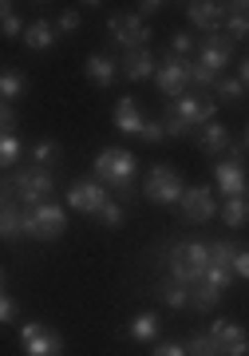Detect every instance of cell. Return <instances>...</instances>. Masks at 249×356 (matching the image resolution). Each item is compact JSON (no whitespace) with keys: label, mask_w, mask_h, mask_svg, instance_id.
I'll list each match as a JSON object with an SVG mask.
<instances>
[{"label":"cell","mask_w":249,"mask_h":356,"mask_svg":"<svg viewBox=\"0 0 249 356\" xmlns=\"http://www.w3.org/2000/svg\"><path fill=\"white\" fill-rule=\"evenodd\" d=\"M210 119H218V99H214L210 91H186V95H178V99L166 103V111H162L159 123L166 131V139H182V135L198 131Z\"/></svg>","instance_id":"1"},{"label":"cell","mask_w":249,"mask_h":356,"mask_svg":"<svg viewBox=\"0 0 249 356\" xmlns=\"http://www.w3.org/2000/svg\"><path fill=\"white\" fill-rule=\"evenodd\" d=\"M51 191H56V170H44V166H16L13 175L0 178V194H8V202L16 206H36L48 202Z\"/></svg>","instance_id":"2"},{"label":"cell","mask_w":249,"mask_h":356,"mask_svg":"<svg viewBox=\"0 0 249 356\" xmlns=\"http://www.w3.org/2000/svg\"><path fill=\"white\" fill-rule=\"evenodd\" d=\"M91 170H95V182H99L103 191H111L115 198H127L131 186H135L138 159L127 151V147H103V151L95 154Z\"/></svg>","instance_id":"3"},{"label":"cell","mask_w":249,"mask_h":356,"mask_svg":"<svg viewBox=\"0 0 249 356\" xmlns=\"http://www.w3.org/2000/svg\"><path fill=\"white\" fill-rule=\"evenodd\" d=\"M67 229V210L60 202H36V206H20V234L36 238V242H56Z\"/></svg>","instance_id":"4"},{"label":"cell","mask_w":249,"mask_h":356,"mask_svg":"<svg viewBox=\"0 0 249 356\" xmlns=\"http://www.w3.org/2000/svg\"><path fill=\"white\" fill-rule=\"evenodd\" d=\"M206 266H210L206 242H175L170 245V257H166L170 281H178V285H198Z\"/></svg>","instance_id":"5"},{"label":"cell","mask_w":249,"mask_h":356,"mask_svg":"<svg viewBox=\"0 0 249 356\" xmlns=\"http://www.w3.org/2000/svg\"><path fill=\"white\" fill-rule=\"evenodd\" d=\"M182 191H186V182H182V175H178V166L154 163V166L147 170V182H143L147 202H154V206H178Z\"/></svg>","instance_id":"6"},{"label":"cell","mask_w":249,"mask_h":356,"mask_svg":"<svg viewBox=\"0 0 249 356\" xmlns=\"http://www.w3.org/2000/svg\"><path fill=\"white\" fill-rule=\"evenodd\" d=\"M190 64H194V56L182 60V56H162L159 67H154V88L166 95V99H178V95H186L190 91Z\"/></svg>","instance_id":"7"},{"label":"cell","mask_w":249,"mask_h":356,"mask_svg":"<svg viewBox=\"0 0 249 356\" xmlns=\"http://www.w3.org/2000/svg\"><path fill=\"white\" fill-rule=\"evenodd\" d=\"M107 36H111L115 48H147L150 40H154V28L147 24V20H138L135 13H127V16H111L107 20Z\"/></svg>","instance_id":"8"},{"label":"cell","mask_w":249,"mask_h":356,"mask_svg":"<svg viewBox=\"0 0 249 356\" xmlns=\"http://www.w3.org/2000/svg\"><path fill=\"white\" fill-rule=\"evenodd\" d=\"M20 344H24V356H63V348H67L63 332H56L51 325H40V321L20 325Z\"/></svg>","instance_id":"9"},{"label":"cell","mask_w":249,"mask_h":356,"mask_svg":"<svg viewBox=\"0 0 249 356\" xmlns=\"http://www.w3.org/2000/svg\"><path fill=\"white\" fill-rule=\"evenodd\" d=\"M178 214H182V222L206 226L218 214V194H214V186H186L182 198H178Z\"/></svg>","instance_id":"10"},{"label":"cell","mask_w":249,"mask_h":356,"mask_svg":"<svg viewBox=\"0 0 249 356\" xmlns=\"http://www.w3.org/2000/svg\"><path fill=\"white\" fill-rule=\"evenodd\" d=\"M230 60H234V40L225 36V32H210V36L202 40L194 64H198L206 76H222L225 67H230Z\"/></svg>","instance_id":"11"},{"label":"cell","mask_w":249,"mask_h":356,"mask_svg":"<svg viewBox=\"0 0 249 356\" xmlns=\"http://www.w3.org/2000/svg\"><path fill=\"white\" fill-rule=\"evenodd\" d=\"M206 337L214 341L218 356H246V348H249V337L237 321H214L210 329H206Z\"/></svg>","instance_id":"12"},{"label":"cell","mask_w":249,"mask_h":356,"mask_svg":"<svg viewBox=\"0 0 249 356\" xmlns=\"http://www.w3.org/2000/svg\"><path fill=\"white\" fill-rule=\"evenodd\" d=\"M107 198H111V194L103 191L95 178H79V182H72V186H67V206H72V210H79V214H99Z\"/></svg>","instance_id":"13"},{"label":"cell","mask_w":249,"mask_h":356,"mask_svg":"<svg viewBox=\"0 0 249 356\" xmlns=\"http://www.w3.org/2000/svg\"><path fill=\"white\" fill-rule=\"evenodd\" d=\"M246 166L241 163H230V159H222V163L214 166V194H222V198H246Z\"/></svg>","instance_id":"14"},{"label":"cell","mask_w":249,"mask_h":356,"mask_svg":"<svg viewBox=\"0 0 249 356\" xmlns=\"http://www.w3.org/2000/svg\"><path fill=\"white\" fill-rule=\"evenodd\" d=\"M154 67H159V56L150 48H131L119 60V76L131 79V83H143V79H154Z\"/></svg>","instance_id":"15"},{"label":"cell","mask_w":249,"mask_h":356,"mask_svg":"<svg viewBox=\"0 0 249 356\" xmlns=\"http://www.w3.org/2000/svg\"><path fill=\"white\" fill-rule=\"evenodd\" d=\"M186 20L194 28H202L206 36H210V32H222L225 4H214V0H194V4H186Z\"/></svg>","instance_id":"16"},{"label":"cell","mask_w":249,"mask_h":356,"mask_svg":"<svg viewBox=\"0 0 249 356\" xmlns=\"http://www.w3.org/2000/svg\"><path fill=\"white\" fill-rule=\"evenodd\" d=\"M230 139H234V135H230L225 123H218V119H210V123L198 127V147H202V154H210V159L230 151Z\"/></svg>","instance_id":"17"},{"label":"cell","mask_w":249,"mask_h":356,"mask_svg":"<svg viewBox=\"0 0 249 356\" xmlns=\"http://www.w3.org/2000/svg\"><path fill=\"white\" fill-rule=\"evenodd\" d=\"M83 72H88V83L91 88H111L115 79H119V64H115L111 56H103V51H95V56H88V64H83Z\"/></svg>","instance_id":"18"},{"label":"cell","mask_w":249,"mask_h":356,"mask_svg":"<svg viewBox=\"0 0 249 356\" xmlns=\"http://www.w3.org/2000/svg\"><path fill=\"white\" fill-rule=\"evenodd\" d=\"M32 51H48L56 44V24H51L48 16H36L32 24H24V36H20Z\"/></svg>","instance_id":"19"},{"label":"cell","mask_w":249,"mask_h":356,"mask_svg":"<svg viewBox=\"0 0 249 356\" xmlns=\"http://www.w3.org/2000/svg\"><path fill=\"white\" fill-rule=\"evenodd\" d=\"M143 111H138V99H131V95H123V99L115 103V127L123 131V135H138L143 131Z\"/></svg>","instance_id":"20"},{"label":"cell","mask_w":249,"mask_h":356,"mask_svg":"<svg viewBox=\"0 0 249 356\" xmlns=\"http://www.w3.org/2000/svg\"><path fill=\"white\" fill-rule=\"evenodd\" d=\"M159 332H162V321L154 309H143V313H135L131 317V325H127V337L131 341H159Z\"/></svg>","instance_id":"21"},{"label":"cell","mask_w":249,"mask_h":356,"mask_svg":"<svg viewBox=\"0 0 249 356\" xmlns=\"http://www.w3.org/2000/svg\"><path fill=\"white\" fill-rule=\"evenodd\" d=\"M28 163H32V166H44V170H56V166L63 163V147H60L56 139H40V143H32Z\"/></svg>","instance_id":"22"},{"label":"cell","mask_w":249,"mask_h":356,"mask_svg":"<svg viewBox=\"0 0 249 356\" xmlns=\"http://www.w3.org/2000/svg\"><path fill=\"white\" fill-rule=\"evenodd\" d=\"M16 238H24L20 234V206L16 202H0V242H16Z\"/></svg>","instance_id":"23"},{"label":"cell","mask_w":249,"mask_h":356,"mask_svg":"<svg viewBox=\"0 0 249 356\" xmlns=\"http://www.w3.org/2000/svg\"><path fill=\"white\" fill-rule=\"evenodd\" d=\"M24 88H28V79H24V72H20V67H0V99H4V103L20 99V95H24Z\"/></svg>","instance_id":"24"},{"label":"cell","mask_w":249,"mask_h":356,"mask_svg":"<svg viewBox=\"0 0 249 356\" xmlns=\"http://www.w3.org/2000/svg\"><path fill=\"white\" fill-rule=\"evenodd\" d=\"M210 95L218 103H241V99H246V83L234 79V76H218V79H214V88H210Z\"/></svg>","instance_id":"25"},{"label":"cell","mask_w":249,"mask_h":356,"mask_svg":"<svg viewBox=\"0 0 249 356\" xmlns=\"http://www.w3.org/2000/svg\"><path fill=\"white\" fill-rule=\"evenodd\" d=\"M218 301H222V293L214 289V285H206V281L190 285V309H194V313H214Z\"/></svg>","instance_id":"26"},{"label":"cell","mask_w":249,"mask_h":356,"mask_svg":"<svg viewBox=\"0 0 249 356\" xmlns=\"http://www.w3.org/2000/svg\"><path fill=\"white\" fill-rule=\"evenodd\" d=\"M225 36L234 40H246V32H249V16H246V4H225Z\"/></svg>","instance_id":"27"},{"label":"cell","mask_w":249,"mask_h":356,"mask_svg":"<svg viewBox=\"0 0 249 356\" xmlns=\"http://www.w3.org/2000/svg\"><path fill=\"white\" fill-rule=\"evenodd\" d=\"M218 218H222L230 229H241L246 226V218H249V202L246 198H225V202L218 206Z\"/></svg>","instance_id":"28"},{"label":"cell","mask_w":249,"mask_h":356,"mask_svg":"<svg viewBox=\"0 0 249 356\" xmlns=\"http://www.w3.org/2000/svg\"><path fill=\"white\" fill-rule=\"evenodd\" d=\"M159 297H162V305L178 309V313H182V309H190V285H178V281H170V277L159 285Z\"/></svg>","instance_id":"29"},{"label":"cell","mask_w":249,"mask_h":356,"mask_svg":"<svg viewBox=\"0 0 249 356\" xmlns=\"http://www.w3.org/2000/svg\"><path fill=\"white\" fill-rule=\"evenodd\" d=\"M20 154H24L20 139H16V135H4V131H0V170H13V166L20 163Z\"/></svg>","instance_id":"30"},{"label":"cell","mask_w":249,"mask_h":356,"mask_svg":"<svg viewBox=\"0 0 249 356\" xmlns=\"http://www.w3.org/2000/svg\"><path fill=\"white\" fill-rule=\"evenodd\" d=\"M99 222L107 229H119L127 222V206L119 202V198H107V202H103V210H99Z\"/></svg>","instance_id":"31"},{"label":"cell","mask_w":249,"mask_h":356,"mask_svg":"<svg viewBox=\"0 0 249 356\" xmlns=\"http://www.w3.org/2000/svg\"><path fill=\"white\" fill-rule=\"evenodd\" d=\"M182 348H186V356H218V348H214V341L206 337V332L186 337V341H182Z\"/></svg>","instance_id":"32"},{"label":"cell","mask_w":249,"mask_h":356,"mask_svg":"<svg viewBox=\"0 0 249 356\" xmlns=\"http://www.w3.org/2000/svg\"><path fill=\"white\" fill-rule=\"evenodd\" d=\"M202 281H206V285H214L218 293H225V289H230V281H234V273H230V266H206Z\"/></svg>","instance_id":"33"},{"label":"cell","mask_w":249,"mask_h":356,"mask_svg":"<svg viewBox=\"0 0 249 356\" xmlns=\"http://www.w3.org/2000/svg\"><path fill=\"white\" fill-rule=\"evenodd\" d=\"M237 245H230L225 238H218V242H206V254H210V266H230V257H234Z\"/></svg>","instance_id":"34"},{"label":"cell","mask_w":249,"mask_h":356,"mask_svg":"<svg viewBox=\"0 0 249 356\" xmlns=\"http://www.w3.org/2000/svg\"><path fill=\"white\" fill-rule=\"evenodd\" d=\"M190 51H194V36H190V32H175V36H170V56L190 60Z\"/></svg>","instance_id":"35"},{"label":"cell","mask_w":249,"mask_h":356,"mask_svg":"<svg viewBox=\"0 0 249 356\" xmlns=\"http://www.w3.org/2000/svg\"><path fill=\"white\" fill-rule=\"evenodd\" d=\"M51 24H56V36H72L75 28H79V13L67 8V13H60V20H51Z\"/></svg>","instance_id":"36"},{"label":"cell","mask_w":249,"mask_h":356,"mask_svg":"<svg viewBox=\"0 0 249 356\" xmlns=\"http://www.w3.org/2000/svg\"><path fill=\"white\" fill-rule=\"evenodd\" d=\"M138 139L154 147V143H162V139H166V131H162V123H159V119H147V123H143V131H138Z\"/></svg>","instance_id":"37"},{"label":"cell","mask_w":249,"mask_h":356,"mask_svg":"<svg viewBox=\"0 0 249 356\" xmlns=\"http://www.w3.org/2000/svg\"><path fill=\"white\" fill-rule=\"evenodd\" d=\"M0 32H4V36H8V40H20V36H24V20H20V16H4V20H0Z\"/></svg>","instance_id":"38"},{"label":"cell","mask_w":249,"mask_h":356,"mask_svg":"<svg viewBox=\"0 0 249 356\" xmlns=\"http://www.w3.org/2000/svg\"><path fill=\"white\" fill-rule=\"evenodd\" d=\"M246 151H249V139L246 135H234V139H230V163L246 166Z\"/></svg>","instance_id":"39"},{"label":"cell","mask_w":249,"mask_h":356,"mask_svg":"<svg viewBox=\"0 0 249 356\" xmlns=\"http://www.w3.org/2000/svg\"><path fill=\"white\" fill-rule=\"evenodd\" d=\"M230 273H234V277H249V254L246 250H234V257H230Z\"/></svg>","instance_id":"40"},{"label":"cell","mask_w":249,"mask_h":356,"mask_svg":"<svg viewBox=\"0 0 249 356\" xmlns=\"http://www.w3.org/2000/svg\"><path fill=\"white\" fill-rule=\"evenodd\" d=\"M0 131H4V135L16 131V111H13V103H4V99H0Z\"/></svg>","instance_id":"41"},{"label":"cell","mask_w":249,"mask_h":356,"mask_svg":"<svg viewBox=\"0 0 249 356\" xmlns=\"http://www.w3.org/2000/svg\"><path fill=\"white\" fill-rule=\"evenodd\" d=\"M150 356H186V348H182V341H162L150 348Z\"/></svg>","instance_id":"42"},{"label":"cell","mask_w":249,"mask_h":356,"mask_svg":"<svg viewBox=\"0 0 249 356\" xmlns=\"http://www.w3.org/2000/svg\"><path fill=\"white\" fill-rule=\"evenodd\" d=\"M16 313H20V309H16V301L8 297V293H4V297H0V325H8V321H16Z\"/></svg>","instance_id":"43"},{"label":"cell","mask_w":249,"mask_h":356,"mask_svg":"<svg viewBox=\"0 0 249 356\" xmlns=\"http://www.w3.org/2000/svg\"><path fill=\"white\" fill-rule=\"evenodd\" d=\"M162 13V4H159V0H147V4H138V20H147V24H150V16H159Z\"/></svg>","instance_id":"44"},{"label":"cell","mask_w":249,"mask_h":356,"mask_svg":"<svg viewBox=\"0 0 249 356\" xmlns=\"http://www.w3.org/2000/svg\"><path fill=\"white\" fill-rule=\"evenodd\" d=\"M13 13H16L13 4H8V0H0V20H4V16H13Z\"/></svg>","instance_id":"45"},{"label":"cell","mask_w":249,"mask_h":356,"mask_svg":"<svg viewBox=\"0 0 249 356\" xmlns=\"http://www.w3.org/2000/svg\"><path fill=\"white\" fill-rule=\"evenodd\" d=\"M4 281H8V277H4V269H0V297H4Z\"/></svg>","instance_id":"46"},{"label":"cell","mask_w":249,"mask_h":356,"mask_svg":"<svg viewBox=\"0 0 249 356\" xmlns=\"http://www.w3.org/2000/svg\"><path fill=\"white\" fill-rule=\"evenodd\" d=\"M0 202H4V194H0Z\"/></svg>","instance_id":"47"}]
</instances>
